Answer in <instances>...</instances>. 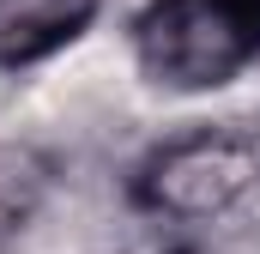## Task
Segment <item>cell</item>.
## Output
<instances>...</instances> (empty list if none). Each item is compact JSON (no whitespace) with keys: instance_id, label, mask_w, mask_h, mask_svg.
Segmentation results:
<instances>
[{"instance_id":"6da1fadb","label":"cell","mask_w":260,"mask_h":254,"mask_svg":"<svg viewBox=\"0 0 260 254\" xmlns=\"http://www.w3.org/2000/svg\"><path fill=\"white\" fill-rule=\"evenodd\" d=\"M127 49L164 91H224L260 67V0H145L127 18Z\"/></svg>"},{"instance_id":"7a4b0ae2","label":"cell","mask_w":260,"mask_h":254,"mask_svg":"<svg viewBox=\"0 0 260 254\" xmlns=\"http://www.w3.org/2000/svg\"><path fill=\"white\" fill-rule=\"evenodd\" d=\"M260 188V139L248 127H188L157 139L127 176L133 212L164 224H224Z\"/></svg>"},{"instance_id":"3957f363","label":"cell","mask_w":260,"mask_h":254,"mask_svg":"<svg viewBox=\"0 0 260 254\" xmlns=\"http://www.w3.org/2000/svg\"><path fill=\"white\" fill-rule=\"evenodd\" d=\"M103 0H0V73L55 61L97 24Z\"/></svg>"},{"instance_id":"277c9868","label":"cell","mask_w":260,"mask_h":254,"mask_svg":"<svg viewBox=\"0 0 260 254\" xmlns=\"http://www.w3.org/2000/svg\"><path fill=\"white\" fill-rule=\"evenodd\" d=\"M55 188V157L24 139H0V248L30 230L43 200Z\"/></svg>"},{"instance_id":"5b68a950","label":"cell","mask_w":260,"mask_h":254,"mask_svg":"<svg viewBox=\"0 0 260 254\" xmlns=\"http://www.w3.org/2000/svg\"><path fill=\"white\" fill-rule=\"evenodd\" d=\"M170 254H260V224H200V236L176 242Z\"/></svg>"}]
</instances>
